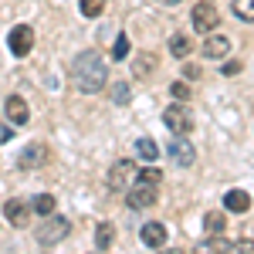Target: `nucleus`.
<instances>
[{
  "mask_svg": "<svg viewBox=\"0 0 254 254\" xmlns=\"http://www.w3.org/2000/svg\"><path fill=\"white\" fill-rule=\"evenodd\" d=\"M105 81H109V61L102 58L98 51H81L78 58L71 61V85L78 88L81 95L102 92Z\"/></svg>",
  "mask_w": 254,
  "mask_h": 254,
  "instance_id": "nucleus-1",
  "label": "nucleus"
},
{
  "mask_svg": "<svg viewBox=\"0 0 254 254\" xmlns=\"http://www.w3.org/2000/svg\"><path fill=\"white\" fill-rule=\"evenodd\" d=\"M163 126H166L173 136H187V132L193 129V116H190V109H187L183 102H176V105H170V109L163 112Z\"/></svg>",
  "mask_w": 254,
  "mask_h": 254,
  "instance_id": "nucleus-4",
  "label": "nucleus"
},
{
  "mask_svg": "<svg viewBox=\"0 0 254 254\" xmlns=\"http://www.w3.org/2000/svg\"><path fill=\"white\" fill-rule=\"evenodd\" d=\"M3 116L10 119L14 126H27V119H31V109H27V102L20 95H10L7 98V105H3Z\"/></svg>",
  "mask_w": 254,
  "mask_h": 254,
  "instance_id": "nucleus-12",
  "label": "nucleus"
},
{
  "mask_svg": "<svg viewBox=\"0 0 254 254\" xmlns=\"http://www.w3.org/2000/svg\"><path fill=\"white\" fill-rule=\"evenodd\" d=\"M183 75H187V78H196V75H200V68H196V64H183Z\"/></svg>",
  "mask_w": 254,
  "mask_h": 254,
  "instance_id": "nucleus-27",
  "label": "nucleus"
},
{
  "mask_svg": "<svg viewBox=\"0 0 254 254\" xmlns=\"http://www.w3.org/2000/svg\"><path fill=\"white\" fill-rule=\"evenodd\" d=\"M190 51H193V41L187 38V34H173L170 38V55L173 58H190Z\"/></svg>",
  "mask_w": 254,
  "mask_h": 254,
  "instance_id": "nucleus-16",
  "label": "nucleus"
},
{
  "mask_svg": "<svg viewBox=\"0 0 254 254\" xmlns=\"http://www.w3.org/2000/svg\"><path fill=\"white\" fill-rule=\"evenodd\" d=\"M126 55H129V38H126V34H119L116 48H112V61H126Z\"/></svg>",
  "mask_w": 254,
  "mask_h": 254,
  "instance_id": "nucleus-24",
  "label": "nucleus"
},
{
  "mask_svg": "<svg viewBox=\"0 0 254 254\" xmlns=\"http://www.w3.org/2000/svg\"><path fill=\"white\" fill-rule=\"evenodd\" d=\"M217 24H220V14H217V7L210 0H200L193 7V31L196 34H214Z\"/></svg>",
  "mask_w": 254,
  "mask_h": 254,
  "instance_id": "nucleus-5",
  "label": "nucleus"
},
{
  "mask_svg": "<svg viewBox=\"0 0 254 254\" xmlns=\"http://www.w3.org/2000/svg\"><path fill=\"white\" fill-rule=\"evenodd\" d=\"M237 71H241V64H237V61H231V64H224V75H237Z\"/></svg>",
  "mask_w": 254,
  "mask_h": 254,
  "instance_id": "nucleus-28",
  "label": "nucleus"
},
{
  "mask_svg": "<svg viewBox=\"0 0 254 254\" xmlns=\"http://www.w3.org/2000/svg\"><path fill=\"white\" fill-rule=\"evenodd\" d=\"M136 149H139V156L146 159V163H153V159L159 156V146L153 142V139H139V142H136Z\"/></svg>",
  "mask_w": 254,
  "mask_h": 254,
  "instance_id": "nucleus-22",
  "label": "nucleus"
},
{
  "mask_svg": "<svg viewBox=\"0 0 254 254\" xmlns=\"http://www.w3.org/2000/svg\"><path fill=\"white\" fill-rule=\"evenodd\" d=\"M231 51V41L224 38V34H210V38L203 41V58H210V61H220L224 55Z\"/></svg>",
  "mask_w": 254,
  "mask_h": 254,
  "instance_id": "nucleus-15",
  "label": "nucleus"
},
{
  "mask_svg": "<svg viewBox=\"0 0 254 254\" xmlns=\"http://www.w3.org/2000/svg\"><path fill=\"white\" fill-rule=\"evenodd\" d=\"M153 68H156V58H153V55H136V58H132V71H136V78L153 75Z\"/></svg>",
  "mask_w": 254,
  "mask_h": 254,
  "instance_id": "nucleus-17",
  "label": "nucleus"
},
{
  "mask_svg": "<svg viewBox=\"0 0 254 254\" xmlns=\"http://www.w3.org/2000/svg\"><path fill=\"white\" fill-rule=\"evenodd\" d=\"M112 241H116L112 224H98V231H95V248H98V251H109V248H112Z\"/></svg>",
  "mask_w": 254,
  "mask_h": 254,
  "instance_id": "nucleus-18",
  "label": "nucleus"
},
{
  "mask_svg": "<svg viewBox=\"0 0 254 254\" xmlns=\"http://www.w3.org/2000/svg\"><path fill=\"white\" fill-rule=\"evenodd\" d=\"M31 214H34V210H31V203H27V200H20V196H14V200H7V203H3V217H7L14 227H27Z\"/></svg>",
  "mask_w": 254,
  "mask_h": 254,
  "instance_id": "nucleus-8",
  "label": "nucleus"
},
{
  "mask_svg": "<svg viewBox=\"0 0 254 254\" xmlns=\"http://www.w3.org/2000/svg\"><path fill=\"white\" fill-rule=\"evenodd\" d=\"M7 44H10V55L27 58V55H31V48H34V31H31L27 24H17V27L7 34Z\"/></svg>",
  "mask_w": 254,
  "mask_h": 254,
  "instance_id": "nucleus-7",
  "label": "nucleus"
},
{
  "mask_svg": "<svg viewBox=\"0 0 254 254\" xmlns=\"http://www.w3.org/2000/svg\"><path fill=\"white\" fill-rule=\"evenodd\" d=\"M170 92H173L176 102H187V98H190V85H187V81H173V85H170Z\"/></svg>",
  "mask_w": 254,
  "mask_h": 254,
  "instance_id": "nucleus-25",
  "label": "nucleus"
},
{
  "mask_svg": "<svg viewBox=\"0 0 254 254\" xmlns=\"http://www.w3.org/2000/svg\"><path fill=\"white\" fill-rule=\"evenodd\" d=\"M31 210L41 214V217L55 214V196H51V193H38V196H34V203H31Z\"/></svg>",
  "mask_w": 254,
  "mask_h": 254,
  "instance_id": "nucleus-19",
  "label": "nucleus"
},
{
  "mask_svg": "<svg viewBox=\"0 0 254 254\" xmlns=\"http://www.w3.org/2000/svg\"><path fill=\"white\" fill-rule=\"evenodd\" d=\"M139 237H142L146 248H163V244H166V227H163L159 220H149V224H142Z\"/></svg>",
  "mask_w": 254,
  "mask_h": 254,
  "instance_id": "nucleus-14",
  "label": "nucleus"
},
{
  "mask_svg": "<svg viewBox=\"0 0 254 254\" xmlns=\"http://www.w3.org/2000/svg\"><path fill=\"white\" fill-rule=\"evenodd\" d=\"M159 183H163V170H153V166H146V170H139L136 180H132V187L126 190V203L132 207V210H146V207H153L159 196Z\"/></svg>",
  "mask_w": 254,
  "mask_h": 254,
  "instance_id": "nucleus-2",
  "label": "nucleus"
},
{
  "mask_svg": "<svg viewBox=\"0 0 254 254\" xmlns=\"http://www.w3.org/2000/svg\"><path fill=\"white\" fill-rule=\"evenodd\" d=\"M112 98H116L119 105H126V102H129V85H126V81H116V85H112Z\"/></svg>",
  "mask_w": 254,
  "mask_h": 254,
  "instance_id": "nucleus-26",
  "label": "nucleus"
},
{
  "mask_svg": "<svg viewBox=\"0 0 254 254\" xmlns=\"http://www.w3.org/2000/svg\"><path fill=\"white\" fill-rule=\"evenodd\" d=\"M68 234H71V220H68V217H51V214H48V220L38 227V244L51 248V244L64 241Z\"/></svg>",
  "mask_w": 254,
  "mask_h": 254,
  "instance_id": "nucleus-3",
  "label": "nucleus"
},
{
  "mask_svg": "<svg viewBox=\"0 0 254 254\" xmlns=\"http://www.w3.org/2000/svg\"><path fill=\"white\" fill-rule=\"evenodd\" d=\"M203 227H207V234H224V227H227V217L210 210V214L203 217Z\"/></svg>",
  "mask_w": 254,
  "mask_h": 254,
  "instance_id": "nucleus-20",
  "label": "nucleus"
},
{
  "mask_svg": "<svg viewBox=\"0 0 254 254\" xmlns=\"http://www.w3.org/2000/svg\"><path fill=\"white\" fill-rule=\"evenodd\" d=\"M136 163L132 159H119L116 166L109 170V190H129L132 187V180H136Z\"/></svg>",
  "mask_w": 254,
  "mask_h": 254,
  "instance_id": "nucleus-6",
  "label": "nucleus"
},
{
  "mask_svg": "<svg viewBox=\"0 0 254 254\" xmlns=\"http://www.w3.org/2000/svg\"><path fill=\"white\" fill-rule=\"evenodd\" d=\"M78 10H81V17H98L105 10V0H81Z\"/></svg>",
  "mask_w": 254,
  "mask_h": 254,
  "instance_id": "nucleus-23",
  "label": "nucleus"
},
{
  "mask_svg": "<svg viewBox=\"0 0 254 254\" xmlns=\"http://www.w3.org/2000/svg\"><path fill=\"white\" fill-rule=\"evenodd\" d=\"M20 170H38V166H44L48 163V146L44 142H34V146H27L24 153H20Z\"/></svg>",
  "mask_w": 254,
  "mask_h": 254,
  "instance_id": "nucleus-11",
  "label": "nucleus"
},
{
  "mask_svg": "<svg viewBox=\"0 0 254 254\" xmlns=\"http://www.w3.org/2000/svg\"><path fill=\"white\" fill-rule=\"evenodd\" d=\"M159 3H163V7H176L180 0H159Z\"/></svg>",
  "mask_w": 254,
  "mask_h": 254,
  "instance_id": "nucleus-29",
  "label": "nucleus"
},
{
  "mask_svg": "<svg viewBox=\"0 0 254 254\" xmlns=\"http://www.w3.org/2000/svg\"><path fill=\"white\" fill-rule=\"evenodd\" d=\"M234 17L254 24V0H234Z\"/></svg>",
  "mask_w": 254,
  "mask_h": 254,
  "instance_id": "nucleus-21",
  "label": "nucleus"
},
{
  "mask_svg": "<svg viewBox=\"0 0 254 254\" xmlns=\"http://www.w3.org/2000/svg\"><path fill=\"white\" fill-rule=\"evenodd\" d=\"M170 156H173V163L176 166H183V170H190L193 166V159H196V149L187 142L183 136H176L173 142H170Z\"/></svg>",
  "mask_w": 254,
  "mask_h": 254,
  "instance_id": "nucleus-10",
  "label": "nucleus"
},
{
  "mask_svg": "<svg viewBox=\"0 0 254 254\" xmlns=\"http://www.w3.org/2000/svg\"><path fill=\"white\" fill-rule=\"evenodd\" d=\"M224 210H231V214H248V210H251V193H248V190H227V193H224Z\"/></svg>",
  "mask_w": 254,
  "mask_h": 254,
  "instance_id": "nucleus-13",
  "label": "nucleus"
},
{
  "mask_svg": "<svg viewBox=\"0 0 254 254\" xmlns=\"http://www.w3.org/2000/svg\"><path fill=\"white\" fill-rule=\"evenodd\" d=\"M200 251H254V241H227V237L220 234H210L203 244H200Z\"/></svg>",
  "mask_w": 254,
  "mask_h": 254,
  "instance_id": "nucleus-9",
  "label": "nucleus"
}]
</instances>
